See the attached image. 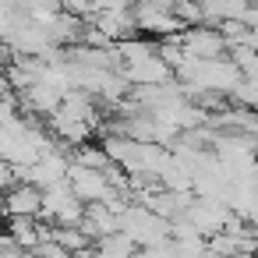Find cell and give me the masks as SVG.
Here are the masks:
<instances>
[{"label": "cell", "instance_id": "6", "mask_svg": "<svg viewBox=\"0 0 258 258\" xmlns=\"http://www.w3.org/2000/svg\"><path fill=\"white\" fill-rule=\"evenodd\" d=\"M82 230L92 237V244H99L103 237H113L120 233V216L110 209V205H85V219H82Z\"/></svg>", "mask_w": 258, "mask_h": 258}, {"label": "cell", "instance_id": "7", "mask_svg": "<svg viewBox=\"0 0 258 258\" xmlns=\"http://www.w3.org/2000/svg\"><path fill=\"white\" fill-rule=\"evenodd\" d=\"M8 237H11V244L22 247V251H36V247L43 244V223H36V219H29V216H11V219H8Z\"/></svg>", "mask_w": 258, "mask_h": 258}, {"label": "cell", "instance_id": "2", "mask_svg": "<svg viewBox=\"0 0 258 258\" xmlns=\"http://www.w3.org/2000/svg\"><path fill=\"white\" fill-rule=\"evenodd\" d=\"M68 184H71V191H75L85 205H99V202L117 198V191L110 187V180H106L103 170H89V166L71 163V170H68Z\"/></svg>", "mask_w": 258, "mask_h": 258}, {"label": "cell", "instance_id": "4", "mask_svg": "<svg viewBox=\"0 0 258 258\" xmlns=\"http://www.w3.org/2000/svg\"><path fill=\"white\" fill-rule=\"evenodd\" d=\"M135 22H138V32H149V36H163V39H173L180 32H187V25L166 11V8H156L152 0H142V4L135 8Z\"/></svg>", "mask_w": 258, "mask_h": 258}, {"label": "cell", "instance_id": "9", "mask_svg": "<svg viewBox=\"0 0 258 258\" xmlns=\"http://www.w3.org/2000/svg\"><path fill=\"white\" fill-rule=\"evenodd\" d=\"M92 251H96V258H135L142 247H138V244L120 230V233H113V237H103Z\"/></svg>", "mask_w": 258, "mask_h": 258}, {"label": "cell", "instance_id": "3", "mask_svg": "<svg viewBox=\"0 0 258 258\" xmlns=\"http://www.w3.org/2000/svg\"><path fill=\"white\" fill-rule=\"evenodd\" d=\"M180 46H184V53L195 57V60H223V53H230L223 32L212 29V25H195V29H187V32L180 36Z\"/></svg>", "mask_w": 258, "mask_h": 258}, {"label": "cell", "instance_id": "11", "mask_svg": "<svg viewBox=\"0 0 258 258\" xmlns=\"http://www.w3.org/2000/svg\"><path fill=\"white\" fill-rule=\"evenodd\" d=\"M22 184V177H18V170L8 163V159H0V195H8L11 187H18Z\"/></svg>", "mask_w": 258, "mask_h": 258}, {"label": "cell", "instance_id": "13", "mask_svg": "<svg viewBox=\"0 0 258 258\" xmlns=\"http://www.w3.org/2000/svg\"><path fill=\"white\" fill-rule=\"evenodd\" d=\"M152 4H156V8H166V11H173L177 4H184V0H152Z\"/></svg>", "mask_w": 258, "mask_h": 258}, {"label": "cell", "instance_id": "5", "mask_svg": "<svg viewBox=\"0 0 258 258\" xmlns=\"http://www.w3.org/2000/svg\"><path fill=\"white\" fill-rule=\"evenodd\" d=\"M43 212V191L32 187V184H18L4 195V216H29V219H39Z\"/></svg>", "mask_w": 258, "mask_h": 258}, {"label": "cell", "instance_id": "1", "mask_svg": "<svg viewBox=\"0 0 258 258\" xmlns=\"http://www.w3.org/2000/svg\"><path fill=\"white\" fill-rule=\"evenodd\" d=\"M43 219H53L57 226H82L85 219V202L71 191V184H53L43 191Z\"/></svg>", "mask_w": 258, "mask_h": 258}, {"label": "cell", "instance_id": "10", "mask_svg": "<svg viewBox=\"0 0 258 258\" xmlns=\"http://www.w3.org/2000/svg\"><path fill=\"white\" fill-rule=\"evenodd\" d=\"M18 124H22L18 103H15V96H4L0 99V127H18Z\"/></svg>", "mask_w": 258, "mask_h": 258}, {"label": "cell", "instance_id": "12", "mask_svg": "<svg viewBox=\"0 0 258 258\" xmlns=\"http://www.w3.org/2000/svg\"><path fill=\"white\" fill-rule=\"evenodd\" d=\"M15 11H11V4H8V0H0V39H8L11 36V29H15Z\"/></svg>", "mask_w": 258, "mask_h": 258}, {"label": "cell", "instance_id": "8", "mask_svg": "<svg viewBox=\"0 0 258 258\" xmlns=\"http://www.w3.org/2000/svg\"><path fill=\"white\" fill-rule=\"evenodd\" d=\"M50 127H53L57 138L71 142V145H85L89 135H92V124H85V120H78V117H71V113H64V110H57V113L50 117Z\"/></svg>", "mask_w": 258, "mask_h": 258}]
</instances>
